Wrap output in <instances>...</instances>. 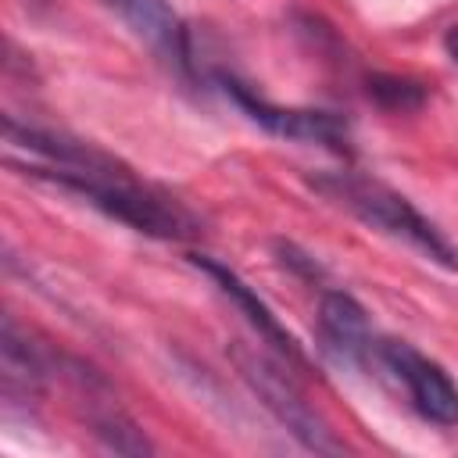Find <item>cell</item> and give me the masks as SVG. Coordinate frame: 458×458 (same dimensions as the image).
Masks as SVG:
<instances>
[{
  "label": "cell",
  "mask_w": 458,
  "mask_h": 458,
  "mask_svg": "<svg viewBox=\"0 0 458 458\" xmlns=\"http://www.w3.org/2000/svg\"><path fill=\"white\" fill-rule=\"evenodd\" d=\"M104 7L140 39L147 43L168 68L182 79H193V43L186 21L172 11L168 0H104Z\"/></svg>",
  "instance_id": "6"
},
{
  "label": "cell",
  "mask_w": 458,
  "mask_h": 458,
  "mask_svg": "<svg viewBox=\"0 0 458 458\" xmlns=\"http://www.w3.org/2000/svg\"><path fill=\"white\" fill-rule=\"evenodd\" d=\"M311 186L329 197L333 204L347 208L354 218H361L365 225L394 236V240H404L408 247H415L422 258H429L433 265H440L444 272H454L458 276V243L437 229L408 197H401L397 190L376 182V179H365V175H354V172H326V175H315Z\"/></svg>",
  "instance_id": "2"
},
{
  "label": "cell",
  "mask_w": 458,
  "mask_h": 458,
  "mask_svg": "<svg viewBox=\"0 0 458 458\" xmlns=\"http://www.w3.org/2000/svg\"><path fill=\"white\" fill-rule=\"evenodd\" d=\"M89 429L114 454H154V444L147 440V433L111 401L89 408Z\"/></svg>",
  "instance_id": "10"
},
{
  "label": "cell",
  "mask_w": 458,
  "mask_h": 458,
  "mask_svg": "<svg viewBox=\"0 0 458 458\" xmlns=\"http://www.w3.org/2000/svg\"><path fill=\"white\" fill-rule=\"evenodd\" d=\"M369 97L383 107V111H415L426 100V89L415 79H401V75H372L369 79Z\"/></svg>",
  "instance_id": "11"
},
{
  "label": "cell",
  "mask_w": 458,
  "mask_h": 458,
  "mask_svg": "<svg viewBox=\"0 0 458 458\" xmlns=\"http://www.w3.org/2000/svg\"><path fill=\"white\" fill-rule=\"evenodd\" d=\"M233 365L240 372V379L247 383V390L258 397V404L304 447V451H315V454H340L344 444L333 437L329 422L308 404L304 390L293 383V376L276 365L268 354L261 351H250L243 344H233Z\"/></svg>",
  "instance_id": "3"
},
{
  "label": "cell",
  "mask_w": 458,
  "mask_h": 458,
  "mask_svg": "<svg viewBox=\"0 0 458 458\" xmlns=\"http://www.w3.org/2000/svg\"><path fill=\"white\" fill-rule=\"evenodd\" d=\"M190 261L247 315V322L258 329V336L286 361V365H304V351H301V344L293 340V333L276 318V311L258 297V290L254 286H247L243 283V276L240 272H233L229 265H222V261H215V258H208V254H190Z\"/></svg>",
  "instance_id": "8"
},
{
  "label": "cell",
  "mask_w": 458,
  "mask_h": 458,
  "mask_svg": "<svg viewBox=\"0 0 458 458\" xmlns=\"http://www.w3.org/2000/svg\"><path fill=\"white\" fill-rule=\"evenodd\" d=\"M444 50H447V57L458 64V25H451V29L444 32Z\"/></svg>",
  "instance_id": "12"
},
{
  "label": "cell",
  "mask_w": 458,
  "mask_h": 458,
  "mask_svg": "<svg viewBox=\"0 0 458 458\" xmlns=\"http://www.w3.org/2000/svg\"><path fill=\"white\" fill-rule=\"evenodd\" d=\"M218 82V89L265 132L279 136V140H293V143H311V147H326L333 154H347L351 150V129L336 111H318V107H283L272 104L265 97H258L247 82H240L229 72H215L211 75Z\"/></svg>",
  "instance_id": "4"
},
{
  "label": "cell",
  "mask_w": 458,
  "mask_h": 458,
  "mask_svg": "<svg viewBox=\"0 0 458 458\" xmlns=\"http://www.w3.org/2000/svg\"><path fill=\"white\" fill-rule=\"evenodd\" d=\"M0 372L7 397H36L50 376V358L29 340V333L18 329L11 315L4 318V333H0Z\"/></svg>",
  "instance_id": "9"
},
{
  "label": "cell",
  "mask_w": 458,
  "mask_h": 458,
  "mask_svg": "<svg viewBox=\"0 0 458 458\" xmlns=\"http://www.w3.org/2000/svg\"><path fill=\"white\" fill-rule=\"evenodd\" d=\"M318 347L344 369H365L376 358L369 311L347 290H322L318 297Z\"/></svg>",
  "instance_id": "7"
},
{
  "label": "cell",
  "mask_w": 458,
  "mask_h": 458,
  "mask_svg": "<svg viewBox=\"0 0 458 458\" xmlns=\"http://www.w3.org/2000/svg\"><path fill=\"white\" fill-rule=\"evenodd\" d=\"M29 175L47 179L61 190H72L89 208L107 218L154 236V240H193L200 236V222L168 193L136 182L122 165L111 168H54V165H25Z\"/></svg>",
  "instance_id": "1"
},
{
  "label": "cell",
  "mask_w": 458,
  "mask_h": 458,
  "mask_svg": "<svg viewBox=\"0 0 458 458\" xmlns=\"http://www.w3.org/2000/svg\"><path fill=\"white\" fill-rule=\"evenodd\" d=\"M376 361L404 386L411 408L426 422L440 429L458 426V383L440 361L426 358L404 340H376Z\"/></svg>",
  "instance_id": "5"
}]
</instances>
